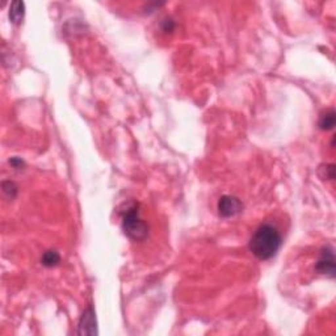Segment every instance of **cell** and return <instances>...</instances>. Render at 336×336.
Returning <instances> with one entry per match:
<instances>
[{
    "label": "cell",
    "mask_w": 336,
    "mask_h": 336,
    "mask_svg": "<svg viewBox=\"0 0 336 336\" xmlns=\"http://www.w3.org/2000/svg\"><path fill=\"white\" fill-rule=\"evenodd\" d=\"M315 269L320 275H327L330 277L335 276V255L331 247H326L322 250L318 261L315 264Z\"/></svg>",
    "instance_id": "3957f363"
},
{
    "label": "cell",
    "mask_w": 336,
    "mask_h": 336,
    "mask_svg": "<svg viewBox=\"0 0 336 336\" xmlns=\"http://www.w3.org/2000/svg\"><path fill=\"white\" fill-rule=\"evenodd\" d=\"M281 234L276 226L264 224L256 228L250 241V251L260 260H269L281 247Z\"/></svg>",
    "instance_id": "6da1fadb"
},
{
    "label": "cell",
    "mask_w": 336,
    "mask_h": 336,
    "mask_svg": "<svg viewBox=\"0 0 336 336\" xmlns=\"http://www.w3.org/2000/svg\"><path fill=\"white\" fill-rule=\"evenodd\" d=\"M336 114L334 111H330V112H326L323 116L320 117L319 120V126L322 130H331L334 126H335L336 122Z\"/></svg>",
    "instance_id": "ba28073f"
},
{
    "label": "cell",
    "mask_w": 336,
    "mask_h": 336,
    "mask_svg": "<svg viewBox=\"0 0 336 336\" xmlns=\"http://www.w3.org/2000/svg\"><path fill=\"white\" fill-rule=\"evenodd\" d=\"M173 28H175V24H173L172 20H164L163 21V30L164 32H172Z\"/></svg>",
    "instance_id": "8fae6325"
},
{
    "label": "cell",
    "mask_w": 336,
    "mask_h": 336,
    "mask_svg": "<svg viewBox=\"0 0 336 336\" xmlns=\"http://www.w3.org/2000/svg\"><path fill=\"white\" fill-rule=\"evenodd\" d=\"M3 192H4L8 197L15 198L16 197V194H18V187H16V184L12 183V181H4V183H3Z\"/></svg>",
    "instance_id": "9c48e42d"
},
{
    "label": "cell",
    "mask_w": 336,
    "mask_h": 336,
    "mask_svg": "<svg viewBox=\"0 0 336 336\" xmlns=\"http://www.w3.org/2000/svg\"><path fill=\"white\" fill-rule=\"evenodd\" d=\"M25 15V4L22 1H13L9 7V19L13 24H20Z\"/></svg>",
    "instance_id": "8992f818"
},
{
    "label": "cell",
    "mask_w": 336,
    "mask_h": 336,
    "mask_svg": "<svg viewBox=\"0 0 336 336\" xmlns=\"http://www.w3.org/2000/svg\"><path fill=\"white\" fill-rule=\"evenodd\" d=\"M9 164H11L13 168H18V169H20L21 167H24V164L25 163H24V160L18 158V156H13V158L9 159Z\"/></svg>",
    "instance_id": "30bf717a"
},
{
    "label": "cell",
    "mask_w": 336,
    "mask_h": 336,
    "mask_svg": "<svg viewBox=\"0 0 336 336\" xmlns=\"http://www.w3.org/2000/svg\"><path fill=\"white\" fill-rule=\"evenodd\" d=\"M59 261H60L59 254L54 250H49V251H46V252H43L42 258H41V263H42V265H45V267H48V268L56 267V265H58Z\"/></svg>",
    "instance_id": "52a82bcc"
},
{
    "label": "cell",
    "mask_w": 336,
    "mask_h": 336,
    "mask_svg": "<svg viewBox=\"0 0 336 336\" xmlns=\"http://www.w3.org/2000/svg\"><path fill=\"white\" fill-rule=\"evenodd\" d=\"M79 335H96L97 328H96V317L95 311L92 307H87V310L83 313L82 318L79 320Z\"/></svg>",
    "instance_id": "5b68a950"
},
{
    "label": "cell",
    "mask_w": 336,
    "mask_h": 336,
    "mask_svg": "<svg viewBox=\"0 0 336 336\" xmlns=\"http://www.w3.org/2000/svg\"><path fill=\"white\" fill-rule=\"evenodd\" d=\"M122 230L133 241H142L147 237L149 227L145 224V221L139 217L138 205L137 204H131L124 211V214H122Z\"/></svg>",
    "instance_id": "7a4b0ae2"
},
{
    "label": "cell",
    "mask_w": 336,
    "mask_h": 336,
    "mask_svg": "<svg viewBox=\"0 0 336 336\" xmlns=\"http://www.w3.org/2000/svg\"><path fill=\"white\" fill-rule=\"evenodd\" d=\"M243 209V204L241 200L234 196H222L218 201V213L224 218H231V217L239 214Z\"/></svg>",
    "instance_id": "277c9868"
}]
</instances>
